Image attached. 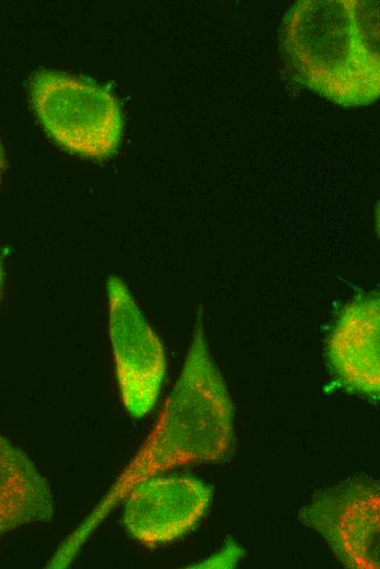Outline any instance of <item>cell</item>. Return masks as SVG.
I'll return each instance as SVG.
<instances>
[{"label": "cell", "mask_w": 380, "mask_h": 569, "mask_svg": "<svg viewBox=\"0 0 380 569\" xmlns=\"http://www.w3.org/2000/svg\"><path fill=\"white\" fill-rule=\"evenodd\" d=\"M281 47L295 80L328 101L363 107L379 98V1H297Z\"/></svg>", "instance_id": "2"}, {"label": "cell", "mask_w": 380, "mask_h": 569, "mask_svg": "<svg viewBox=\"0 0 380 569\" xmlns=\"http://www.w3.org/2000/svg\"><path fill=\"white\" fill-rule=\"evenodd\" d=\"M244 550L234 541L229 539L226 545L211 558L192 566L193 568H233L237 565Z\"/></svg>", "instance_id": "9"}, {"label": "cell", "mask_w": 380, "mask_h": 569, "mask_svg": "<svg viewBox=\"0 0 380 569\" xmlns=\"http://www.w3.org/2000/svg\"><path fill=\"white\" fill-rule=\"evenodd\" d=\"M347 568L380 567V491L376 483L354 480L314 496L299 512Z\"/></svg>", "instance_id": "5"}, {"label": "cell", "mask_w": 380, "mask_h": 569, "mask_svg": "<svg viewBox=\"0 0 380 569\" xmlns=\"http://www.w3.org/2000/svg\"><path fill=\"white\" fill-rule=\"evenodd\" d=\"M234 443V405L211 356L203 310L199 307L180 375L154 427L102 499L59 544L47 568L70 566L138 483L177 466L223 462Z\"/></svg>", "instance_id": "1"}, {"label": "cell", "mask_w": 380, "mask_h": 569, "mask_svg": "<svg viewBox=\"0 0 380 569\" xmlns=\"http://www.w3.org/2000/svg\"><path fill=\"white\" fill-rule=\"evenodd\" d=\"M52 516L49 481L22 449L0 434V538Z\"/></svg>", "instance_id": "8"}, {"label": "cell", "mask_w": 380, "mask_h": 569, "mask_svg": "<svg viewBox=\"0 0 380 569\" xmlns=\"http://www.w3.org/2000/svg\"><path fill=\"white\" fill-rule=\"evenodd\" d=\"M210 487L187 476H152L127 493L123 524L128 533L147 547L173 542L188 533L207 511Z\"/></svg>", "instance_id": "6"}, {"label": "cell", "mask_w": 380, "mask_h": 569, "mask_svg": "<svg viewBox=\"0 0 380 569\" xmlns=\"http://www.w3.org/2000/svg\"><path fill=\"white\" fill-rule=\"evenodd\" d=\"M29 90L40 125L61 148L99 160L119 147L122 114L107 89L62 72L43 70L34 74Z\"/></svg>", "instance_id": "3"}, {"label": "cell", "mask_w": 380, "mask_h": 569, "mask_svg": "<svg viewBox=\"0 0 380 569\" xmlns=\"http://www.w3.org/2000/svg\"><path fill=\"white\" fill-rule=\"evenodd\" d=\"M107 295L121 399L132 417L141 418L152 410L159 396L166 373L165 350L121 278L107 279Z\"/></svg>", "instance_id": "4"}, {"label": "cell", "mask_w": 380, "mask_h": 569, "mask_svg": "<svg viewBox=\"0 0 380 569\" xmlns=\"http://www.w3.org/2000/svg\"><path fill=\"white\" fill-rule=\"evenodd\" d=\"M380 299L356 297L340 313L326 342L337 380L349 391L378 398L380 393Z\"/></svg>", "instance_id": "7"}, {"label": "cell", "mask_w": 380, "mask_h": 569, "mask_svg": "<svg viewBox=\"0 0 380 569\" xmlns=\"http://www.w3.org/2000/svg\"><path fill=\"white\" fill-rule=\"evenodd\" d=\"M1 286H2V265H1V260H0V291H1Z\"/></svg>", "instance_id": "11"}, {"label": "cell", "mask_w": 380, "mask_h": 569, "mask_svg": "<svg viewBox=\"0 0 380 569\" xmlns=\"http://www.w3.org/2000/svg\"><path fill=\"white\" fill-rule=\"evenodd\" d=\"M4 171H5V159H4L3 149H2L1 142H0V185H1L2 175H3Z\"/></svg>", "instance_id": "10"}]
</instances>
